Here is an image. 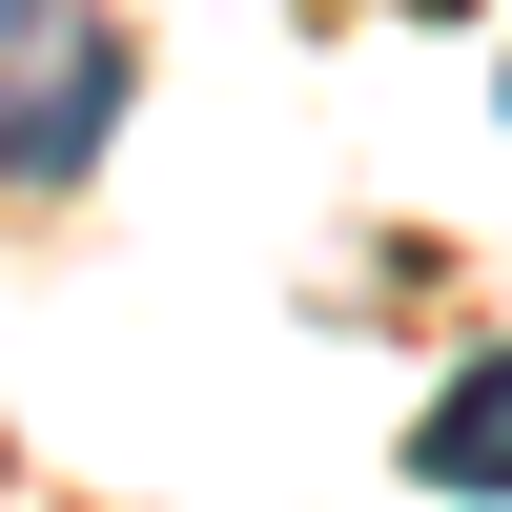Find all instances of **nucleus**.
Returning <instances> with one entry per match:
<instances>
[{
	"instance_id": "nucleus-1",
	"label": "nucleus",
	"mask_w": 512,
	"mask_h": 512,
	"mask_svg": "<svg viewBox=\"0 0 512 512\" xmlns=\"http://www.w3.org/2000/svg\"><path fill=\"white\" fill-rule=\"evenodd\" d=\"M123 123V21L103 0H0V185H82Z\"/></svg>"
},
{
	"instance_id": "nucleus-3",
	"label": "nucleus",
	"mask_w": 512,
	"mask_h": 512,
	"mask_svg": "<svg viewBox=\"0 0 512 512\" xmlns=\"http://www.w3.org/2000/svg\"><path fill=\"white\" fill-rule=\"evenodd\" d=\"M390 21H451V0H390Z\"/></svg>"
},
{
	"instance_id": "nucleus-2",
	"label": "nucleus",
	"mask_w": 512,
	"mask_h": 512,
	"mask_svg": "<svg viewBox=\"0 0 512 512\" xmlns=\"http://www.w3.org/2000/svg\"><path fill=\"white\" fill-rule=\"evenodd\" d=\"M410 492H451V512H512V349H472L431 410H410Z\"/></svg>"
}]
</instances>
